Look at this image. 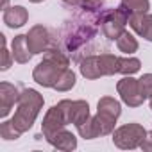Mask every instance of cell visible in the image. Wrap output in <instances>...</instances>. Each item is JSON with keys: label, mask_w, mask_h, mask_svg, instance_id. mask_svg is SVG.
<instances>
[{"label": "cell", "mask_w": 152, "mask_h": 152, "mask_svg": "<svg viewBox=\"0 0 152 152\" xmlns=\"http://www.w3.org/2000/svg\"><path fill=\"white\" fill-rule=\"evenodd\" d=\"M66 68H70L68 56L57 48H48L43 56V61H39L34 68L32 79L43 88H54Z\"/></svg>", "instance_id": "cell-1"}, {"label": "cell", "mask_w": 152, "mask_h": 152, "mask_svg": "<svg viewBox=\"0 0 152 152\" xmlns=\"http://www.w3.org/2000/svg\"><path fill=\"white\" fill-rule=\"evenodd\" d=\"M41 107H43V95H39V91H36L32 88H27V90L20 91L18 109L15 111V116L11 118V124L20 132L29 131L32 127V124L36 122Z\"/></svg>", "instance_id": "cell-2"}, {"label": "cell", "mask_w": 152, "mask_h": 152, "mask_svg": "<svg viewBox=\"0 0 152 152\" xmlns=\"http://www.w3.org/2000/svg\"><path fill=\"white\" fill-rule=\"evenodd\" d=\"M129 13L120 6L116 9H106L100 13V27H102V32L107 39L111 41H116L120 38V34L125 31V23H129Z\"/></svg>", "instance_id": "cell-3"}, {"label": "cell", "mask_w": 152, "mask_h": 152, "mask_svg": "<svg viewBox=\"0 0 152 152\" xmlns=\"http://www.w3.org/2000/svg\"><path fill=\"white\" fill-rule=\"evenodd\" d=\"M147 136V131L140 124H125L118 129L113 131V143L118 148L124 150H132L141 145L143 138Z\"/></svg>", "instance_id": "cell-4"}, {"label": "cell", "mask_w": 152, "mask_h": 152, "mask_svg": "<svg viewBox=\"0 0 152 152\" xmlns=\"http://www.w3.org/2000/svg\"><path fill=\"white\" fill-rule=\"evenodd\" d=\"M116 91H118L122 102L127 104L129 107H138L145 100V97L140 91V83H138V79L132 77V75H125L124 79H120L116 83Z\"/></svg>", "instance_id": "cell-5"}, {"label": "cell", "mask_w": 152, "mask_h": 152, "mask_svg": "<svg viewBox=\"0 0 152 152\" xmlns=\"http://www.w3.org/2000/svg\"><path fill=\"white\" fill-rule=\"evenodd\" d=\"M95 20H88V22H77V23H70L72 31L70 34L64 38V45L68 50H75L79 48L83 43H86L88 39H91L95 36Z\"/></svg>", "instance_id": "cell-6"}, {"label": "cell", "mask_w": 152, "mask_h": 152, "mask_svg": "<svg viewBox=\"0 0 152 152\" xmlns=\"http://www.w3.org/2000/svg\"><path fill=\"white\" fill-rule=\"evenodd\" d=\"M68 124V118L64 115V109L61 106V102L54 104L47 113H45V118H43V124H41V132L45 138H48L50 134L57 132L59 129H64Z\"/></svg>", "instance_id": "cell-7"}, {"label": "cell", "mask_w": 152, "mask_h": 152, "mask_svg": "<svg viewBox=\"0 0 152 152\" xmlns=\"http://www.w3.org/2000/svg\"><path fill=\"white\" fill-rule=\"evenodd\" d=\"M61 106L64 109V115L68 118V124H73L79 127L84 124L91 115H90V104L86 100H61Z\"/></svg>", "instance_id": "cell-8"}, {"label": "cell", "mask_w": 152, "mask_h": 152, "mask_svg": "<svg viewBox=\"0 0 152 152\" xmlns=\"http://www.w3.org/2000/svg\"><path fill=\"white\" fill-rule=\"evenodd\" d=\"M27 43L32 54H43L48 50L50 45V32L43 25H34L27 32Z\"/></svg>", "instance_id": "cell-9"}, {"label": "cell", "mask_w": 152, "mask_h": 152, "mask_svg": "<svg viewBox=\"0 0 152 152\" xmlns=\"http://www.w3.org/2000/svg\"><path fill=\"white\" fill-rule=\"evenodd\" d=\"M18 99H20V91L16 86L9 84V83H0V116L6 118L13 106L18 104Z\"/></svg>", "instance_id": "cell-10"}, {"label": "cell", "mask_w": 152, "mask_h": 152, "mask_svg": "<svg viewBox=\"0 0 152 152\" xmlns=\"http://www.w3.org/2000/svg\"><path fill=\"white\" fill-rule=\"evenodd\" d=\"M131 29L143 39L152 41V15L148 13H136L129 16Z\"/></svg>", "instance_id": "cell-11"}, {"label": "cell", "mask_w": 152, "mask_h": 152, "mask_svg": "<svg viewBox=\"0 0 152 152\" xmlns=\"http://www.w3.org/2000/svg\"><path fill=\"white\" fill-rule=\"evenodd\" d=\"M54 148L57 150H64V152H70V150H75L77 148V138H75L70 131L66 129H59L57 132L50 134L48 138H45Z\"/></svg>", "instance_id": "cell-12"}, {"label": "cell", "mask_w": 152, "mask_h": 152, "mask_svg": "<svg viewBox=\"0 0 152 152\" xmlns=\"http://www.w3.org/2000/svg\"><path fill=\"white\" fill-rule=\"evenodd\" d=\"M11 52H13V57L16 63L20 64H25L31 61V57L34 56L29 48V43H27V34H18L13 38L11 41Z\"/></svg>", "instance_id": "cell-13"}, {"label": "cell", "mask_w": 152, "mask_h": 152, "mask_svg": "<svg viewBox=\"0 0 152 152\" xmlns=\"http://www.w3.org/2000/svg\"><path fill=\"white\" fill-rule=\"evenodd\" d=\"M4 23L11 29H20L27 23L29 20V13L23 6H13V7H7L4 11V16H2Z\"/></svg>", "instance_id": "cell-14"}, {"label": "cell", "mask_w": 152, "mask_h": 152, "mask_svg": "<svg viewBox=\"0 0 152 152\" xmlns=\"http://www.w3.org/2000/svg\"><path fill=\"white\" fill-rule=\"evenodd\" d=\"M97 113L100 116L107 118V120L116 122L118 116L122 115V104L113 97H102L99 100V104H97Z\"/></svg>", "instance_id": "cell-15"}, {"label": "cell", "mask_w": 152, "mask_h": 152, "mask_svg": "<svg viewBox=\"0 0 152 152\" xmlns=\"http://www.w3.org/2000/svg\"><path fill=\"white\" fill-rule=\"evenodd\" d=\"M81 75L84 79H90V81H95V79H100L104 77L102 75V70H100V61H99V56H86L83 61H81Z\"/></svg>", "instance_id": "cell-16"}, {"label": "cell", "mask_w": 152, "mask_h": 152, "mask_svg": "<svg viewBox=\"0 0 152 152\" xmlns=\"http://www.w3.org/2000/svg\"><path fill=\"white\" fill-rule=\"evenodd\" d=\"M116 47H118V50L120 52H124V54H127V56H131V54H134L136 50H138V39L129 32V31H124L122 34H120V38L116 39Z\"/></svg>", "instance_id": "cell-17"}, {"label": "cell", "mask_w": 152, "mask_h": 152, "mask_svg": "<svg viewBox=\"0 0 152 152\" xmlns=\"http://www.w3.org/2000/svg\"><path fill=\"white\" fill-rule=\"evenodd\" d=\"M99 61H100L102 75H115V73H118V68H120V57L118 56L100 54L99 56Z\"/></svg>", "instance_id": "cell-18"}, {"label": "cell", "mask_w": 152, "mask_h": 152, "mask_svg": "<svg viewBox=\"0 0 152 152\" xmlns=\"http://www.w3.org/2000/svg\"><path fill=\"white\" fill-rule=\"evenodd\" d=\"M120 6H122L129 15L148 13V9H150V2H148V0H122Z\"/></svg>", "instance_id": "cell-19"}, {"label": "cell", "mask_w": 152, "mask_h": 152, "mask_svg": "<svg viewBox=\"0 0 152 152\" xmlns=\"http://www.w3.org/2000/svg\"><path fill=\"white\" fill-rule=\"evenodd\" d=\"M75 81H77V77H75L73 70L66 68V70H64V72L61 73L59 81L56 83L54 90H57V91H70V90H72V88L75 86Z\"/></svg>", "instance_id": "cell-20"}, {"label": "cell", "mask_w": 152, "mask_h": 152, "mask_svg": "<svg viewBox=\"0 0 152 152\" xmlns=\"http://www.w3.org/2000/svg\"><path fill=\"white\" fill-rule=\"evenodd\" d=\"M141 68V61L138 57H120V68L118 73L124 75H134L136 72H140Z\"/></svg>", "instance_id": "cell-21"}, {"label": "cell", "mask_w": 152, "mask_h": 152, "mask_svg": "<svg viewBox=\"0 0 152 152\" xmlns=\"http://www.w3.org/2000/svg\"><path fill=\"white\" fill-rule=\"evenodd\" d=\"M20 134H22V132L11 124V120L2 122V125H0V136H2L4 140H18Z\"/></svg>", "instance_id": "cell-22"}, {"label": "cell", "mask_w": 152, "mask_h": 152, "mask_svg": "<svg viewBox=\"0 0 152 152\" xmlns=\"http://www.w3.org/2000/svg\"><path fill=\"white\" fill-rule=\"evenodd\" d=\"M140 83V91L145 99H152V73H143L138 79Z\"/></svg>", "instance_id": "cell-23"}, {"label": "cell", "mask_w": 152, "mask_h": 152, "mask_svg": "<svg viewBox=\"0 0 152 152\" xmlns=\"http://www.w3.org/2000/svg\"><path fill=\"white\" fill-rule=\"evenodd\" d=\"M0 41H2V64H0V70L6 72L11 68V63L15 61V57H13V52H9L6 47V36L4 34H0Z\"/></svg>", "instance_id": "cell-24"}, {"label": "cell", "mask_w": 152, "mask_h": 152, "mask_svg": "<svg viewBox=\"0 0 152 152\" xmlns=\"http://www.w3.org/2000/svg\"><path fill=\"white\" fill-rule=\"evenodd\" d=\"M104 2H106V0H81V7L84 11H91L93 13V11L100 9Z\"/></svg>", "instance_id": "cell-25"}, {"label": "cell", "mask_w": 152, "mask_h": 152, "mask_svg": "<svg viewBox=\"0 0 152 152\" xmlns=\"http://www.w3.org/2000/svg\"><path fill=\"white\" fill-rule=\"evenodd\" d=\"M140 148H141V150H145V152H152V131H148V132H147V136L143 138V141H141Z\"/></svg>", "instance_id": "cell-26"}, {"label": "cell", "mask_w": 152, "mask_h": 152, "mask_svg": "<svg viewBox=\"0 0 152 152\" xmlns=\"http://www.w3.org/2000/svg\"><path fill=\"white\" fill-rule=\"evenodd\" d=\"M61 2L64 6H68V7H77V6H81V0H61Z\"/></svg>", "instance_id": "cell-27"}, {"label": "cell", "mask_w": 152, "mask_h": 152, "mask_svg": "<svg viewBox=\"0 0 152 152\" xmlns=\"http://www.w3.org/2000/svg\"><path fill=\"white\" fill-rule=\"evenodd\" d=\"M7 4H9V0H2V9H4V11H6V9L9 7Z\"/></svg>", "instance_id": "cell-28"}, {"label": "cell", "mask_w": 152, "mask_h": 152, "mask_svg": "<svg viewBox=\"0 0 152 152\" xmlns=\"http://www.w3.org/2000/svg\"><path fill=\"white\" fill-rule=\"evenodd\" d=\"M29 2H32V4H39V2H43V0H29Z\"/></svg>", "instance_id": "cell-29"}, {"label": "cell", "mask_w": 152, "mask_h": 152, "mask_svg": "<svg viewBox=\"0 0 152 152\" xmlns=\"http://www.w3.org/2000/svg\"><path fill=\"white\" fill-rule=\"evenodd\" d=\"M150 109H152V99H150Z\"/></svg>", "instance_id": "cell-30"}]
</instances>
